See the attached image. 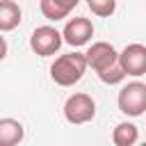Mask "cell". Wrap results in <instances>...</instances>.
I'll list each match as a JSON object with an SVG mask.
<instances>
[{
  "label": "cell",
  "mask_w": 146,
  "mask_h": 146,
  "mask_svg": "<svg viewBox=\"0 0 146 146\" xmlns=\"http://www.w3.org/2000/svg\"><path fill=\"white\" fill-rule=\"evenodd\" d=\"M84 55H87V66L100 78V82H105V84H119V82H123L125 71H123L119 52H116V48L112 43L96 41V43L89 46V50Z\"/></svg>",
  "instance_id": "obj_1"
},
{
  "label": "cell",
  "mask_w": 146,
  "mask_h": 146,
  "mask_svg": "<svg viewBox=\"0 0 146 146\" xmlns=\"http://www.w3.org/2000/svg\"><path fill=\"white\" fill-rule=\"evenodd\" d=\"M87 68L89 66H87L84 52H66V55H59L50 64V78L59 87H73L82 80Z\"/></svg>",
  "instance_id": "obj_2"
},
{
  "label": "cell",
  "mask_w": 146,
  "mask_h": 146,
  "mask_svg": "<svg viewBox=\"0 0 146 146\" xmlns=\"http://www.w3.org/2000/svg\"><path fill=\"white\" fill-rule=\"evenodd\" d=\"M116 105L125 116H132V119L146 114V84L139 82V80L123 84L119 89Z\"/></svg>",
  "instance_id": "obj_3"
},
{
  "label": "cell",
  "mask_w": 146,
  "mask_h": 146,
  "mask_svg": "<svg viewBox=\"0 0 146 146\" xmlns=\"http://www.w3.org/2000/svg\"><path fill=\"white\" fill-rule=\"evenodd\" d=\"M96 116V100L89 96V94H71L64 103V119L73 125H82V123H89L91 119Z\"/></svg>",
  "instance_id": "obj_4"
},
{
  "label": "cell",
  "mask_w": 146,
  "mask_h": 146,
  "mask_svg": "<svg viewBox=\"0 0 146 146\" xmlns=\"http://www.w3.org/2000/svg\"><path fill=\"white\" fill-rule=\"evenodd\" d=\"M62 43H64V36H62V32H59L57 27H52V25H39V27H34V32H32V36H30V48H32V52H36L39 57H50V55H55V52L62 48Z\"/></svg>",
  "instance_id": "obj_5"
},
{
  "label": "cell",
  "mask_w": 146,
  "mask_h": 146,
  "mask_svg": "<svg viewBox=\"0 0 146 146\" xmlns=\"http://www.w3.org/2000/svg\"><path fill=\"white\" fill-rule=\"evenodd\" d=\"M62 36H64V43H68L73 48H80V46H84V43L91 41V36H94V23L87 16H75V18H71L64 25Z\"/></svg>",
  "instance_id": "obj_6"
},
{
  "label": "cell",
  "mask_w": 146,
  "mask_h": 146,
  "mask_svg": "<svg viewBox=\"0 0 146 146\" xmlns=\"http://www.w3.org/2000/svg\"><path fill=\"white\" fill-rule=\"evenodd\" d=\"M119 59H121L125 75L139 78L146 73V46L144 43H128L119 52Z\"/></svg>",
  "instance_id": "obj_7"
},
{
  "label": "cell",
  "mask_w": 146,
  "mask_h": 146,
  "mask_svg": "<svg viewBox=\"0 0 146 146\" xmlns=\"http://www.w3.org/2000/svg\"><path fill=\"white\" fill-rule=\"evenodd\" d=\"M78 2L80 0H41L39 9L48 21H62L78 7Z\"/></svg>",
  "instance_id": "obj_8"
},
{
  "label": "cell",
  "mask_w": 146,
  "mask_h": 146,
  "mask_svg": "<svg viewBox=\"0 0 146 146\" xmlns=\"http://www.w3.org/2000/svg\"><path fill=\"white\" fill-rule=\"evenodd\" d=\"M23 137H25V128L21 121L11 116L0 119V146H16L23 141Z\"/></svg>",
  "instance_id": "obj_9"
},
{
  "label": "cell",
  "mask_w": 146,
  "mask_h": 146,
  "mask_svg": "<svg viewBox=\"0 0 146 146\" xmlns=\"http://www.w3.org/2000/svg\"><path fill=\"white\" fill-rule=\"evenodd\" d=\"M23 11L14 0H0V32H11L21 25Z\"/></svg>",
  "instance_id": "obj_10"
},
{
  "label": "cell",
  "mask_w": 146,
  "mask_h": 146,
  "mask_svg": "<svg viewBox=\"0 0 146 146\" xmlns=\"http://www.w3.org/2000/svg\"><path fill=\"white\" fill-rule=\"evenodd\" d=\"M137 139H139V130L130 121H123L112 130V141L116 146H132V144H137Z\"/></svg>",
  "instance_id": "obj_11"
},
{
  "label": "cell",
  "mask_w": 146,
  "mask_h": 146,
  "mask_svg": "<svg viewBox=\"0 0 146 146\" xmlns=\"http://www.w3.org/2000/svg\"><path fill=\"white\" fill-rule=\"evenodd\" d=\"M87 7L91 9V14L100 18H110L116 11V0H87Z\"/></svg>",
  "instance_id": "obj_12"
},
{
  "label": "cell",
  "mask_w": 146,
  "mask_h": 146,
  "mask_svg": "<svg viewBox=\"0 0 146 146\" xmlns=\"http://www.w3.org/2000/svg\"><path fill=\"white\" fill-rule=\"evenodd\" d=\"M7 57V41H5V36L0 34V62Z\"/></svg>",
  "instance_id": "obj_13"
}]
</instances>
